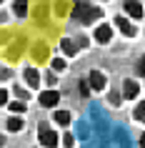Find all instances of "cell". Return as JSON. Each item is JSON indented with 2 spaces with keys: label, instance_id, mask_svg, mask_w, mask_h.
<instances>
[{
  "label": "cell",
  "instance_id": "cell-1",
  "mask_svg": "<svg viewBox=\"0 0 145 148\" xmlns=\"http://www.w3.org/2000/svg\"><path fill=\"white\" fill-rule=\"evenodd\" d=\"M70 15L75 20H80V23H90V20H98L103 13H100V8H93L90 3H75Z\"/></svg>",
  "mask_w": 145,
  "mask_h": 148
},
{
  "label": "cell",
  "instance_id": "cell-2",
  "mask_svg": "<svg viewBox=\"0 0 145 148\" xmlns=\"http://www.w3.org/2000/svg\"><path fill=\"white\" fill-rule=\"evenodd\" d=\"M38 138H40V146L43 148H58V133H55L48 123H40Z\"/></svg>",
  "mask_w": 145,
  "mask_h": 148
},
{
  "label": "cell",
  "instance_id": "cell-3",
  "mask_svg": "<svg viewBox=\"0 0 145 148\" xmlns=\"http://www.w3.org/2000/svg\"><path fill=\"white\" fill-rule=\"evenodd\" d=\"M58 101H60V93H58V90H45V93H40V103H43L45 108H53Z\"/></svg>",
  "mask_w": 145,
  "mask_h": 148
},
{
  "label": "cell",
  "instance_id": "cell-4",
  "mask_svg": "<svg viewBox=\"0 0 145 148\" xmlns=\"http://www.w3.org/2000/svg\"><path fill=\"white\" fill-rule=\"evenodd\" d=\"M110 38H113L110 25H100V28H95V40H98V43H110Z\"/></svg>",
  "mask_w": 145,
  "mask_h": 148
},
{
  "label": "cell",
  "instance_id": "cell-5",
  "mask_svg": "<svg viewBox=\"0 0 145 148\" xmlns=\"http://www.w3.org/2000/svg\"><path fill=\"white\" fill-rule=\"evenodd\" d=\"M88 83H90L95 90H103V88H105V75H103V73H98V70H93L90 78H88Z\"/></svg>",
  "mask_w": 145,
  "mask_h": 148
},
{
  "label": "cell",
  "instance_id": "cell-6",
  "mask_svg": "<svg viewBox=\"0 0 145 148\" xmlns=\"http://www.w3.org/2000/svg\"><path fill=\"white\" fill-rule=\"evenodd\" d=\"M125 13L130 18H143V8H140V3H135V0H128L125 3Z\"/></svg>",
  "mask_w": 145,
  "mask_h": 148
},
{
  "label": "cell",
  "instance_id": "cell-7",
  "mask_svg": "<svg viewBox=\"0 0 145 148\" xmlns=\"http://www.w3.org/2000/svg\"><path fill=\"white\" fill-rule=\"evenodd\" d=\"M138 90H140V86H138L135 80H125V86H123V95L125 98H135Z\"/></svg>",
  "mask_w": 145,
  "mask_h": 148
},
{
  "label": "cell",
  "instance_id": "cell-8",
  "mask_svg": "<svg viewBox=\"0 0 145 148\" xmlns=\"http://www.w3.org/2000/svg\"><path fill=\"white\" fill-rule=\"evenodd\" d=\"M115 23H118V28H120L123 33H125V35H128V38H133V35H135V25H130L128 20H125V18H118V20H115Z\"/></svg>",
  "mask_w": 145,
  "mask_h": 148
},
{
  "label": "cell",
  "instance_id": "cell-9",
  "mask_svg": "<svg viewBox=\"0 0 145 148\" xmlns=\"http://www.w3.org/2000/svg\"><path fill=\"white\" fill-rule=\"evenodd\" d=\"M25 80H28V86H30V88H35V86H38V80H40L38 70H35V68H28V70H25Z\"/></svg>",
  "mask_w": 145,
  "mask_h": 148
},
{
  "label": "cell",
  "instance_id": "cell-10",
  "mask_svg": "<svg viewBox=\"0 0 145 148\" xmlns=\"http://www.w3.org/2000/svg\"><path fill=\"white\" fill-rule=\"evenodd\" d=\"M15 15L18 18L28 15V0H15Z\"/></svg>",
  "mask_w": 145,
  "mask_h": 148
},
{
  "label": "cell",
  "instance_id": "cell-11",
  "mask_svg": "<svg viewBox=\"0 0 145 148\" xmlns=\"http://www.w3.org/2000/svg\"><path fill=\"white\" fill-rule=\"evenodd\" d=\"M55 123L68 125L70 123V110H58V113H55Z\"/></svg>",
  "mask_w": 145,
  "mask_h": 148
},
{
  "label": "cell",
  "instance_id": "cell-12",
  "mask_svg": "<svg viewBox=\"0 0 145 148\" xmlns=\"http://www.w3.org/2000/svg\"><path fill=\"white\" fill-rule=\"evenodd\" d=\"M63 53H65V55H75L78 53V45L73 43V40H63Z\"/></svg>",
  "mask_w": 145,
  "mask_h": 148
},
{
  "label": "cell",
  "instance_id": "cell-13",
  "mask_svg": "<svg viewBox=\"0 0 145 148\" xmlns=\"http://www.w3.org/2000/svg\"><path fill=\"white\" fill-rule=\"evenodd\" d=\"M5 128L8 131H23V121L20 118H10L8 123H5Z\"/></svg>",
  "mask_w": 145,
  "mask_h": 148
},
{
  "label": "cell",
  "instance_id": "cell-14",
  "mask_svg": "<svg viewBox=\"0 0 145 148\" xmlns=\"http://www.w3.org/2000/svg\"><path fill=\"white\" fill-rule=\"evenodd\" d=\"M135 118H138V121H145V103H138V108H135Z\"/></svg>",
  "mask_w": 145,
  "mask_h": 148
},
{
  "label": "cell",
  "instance_id": "cell-15",
  "mask_svg": "<svg viewBox=\"0 0 145 148\" xmlns=\"http://www.w3.org/2000/svg\"><path fill=\"white\" fill-rule=\"evenodd\" d=\"M10 108L15 110V113H23V110H25V108H28V106H25V103H23V101H15V103H10Z\"/></svg>",
  "mask_w": 145,
  "mask_h": 148
},
{
  "label": "cell",
  "instance_id": "cell-16",
  "mask_svg": "<svg viewBox=\"0 0 145 148\" xmlns=\"http://www.w3.org/2000/svg\"><path fill=\"white\" fill-rule=\"evenodd\" d=\"M63 146H65V148H73V146H75V138H73V136L68 133V136L63 138Z\"/></svg>",
  "mask_w": 145,
  "mask_h": 148
},
{
  "label": "cell",
  "instance_id": "cell-17",
  "mask_svg": "<svg viewBox=\"0 0 145 148\" xmlns=\"http://www.w3.org/2000/svg\"><path fill=\"white\" fill-rule=\"evenodd\" d=\"M65 68V60H63V58H55L53 60V70H63Z\"/></svg>",
  "mask_w": 145,
  "mask_h": 148
},
{
  "label": "cell",
  "instance_id": "cell-18",
  "mask_svg": "<svg viewBox=\"0 0 145 148\" xmlns=\"http://www.w3.org/2000/svg\"><path fill=\"white\" fill-rule=\"evenodd\" d=\"M138 73H140V75H145V60H140V65H138Z\"/></svg>",
  "mask_w": 145,
  "mask_h": 148
},
{
  "label": "cell",
  "instance_id": "cell-19",
  "mask_svg": "<svg viewBox=\"0 0 145 148\" xmlns=\"http://www.w3.org/2000/svg\"><path fill=\"white\" fill-rule=\"evenodd\" d=\"M140 148H145V133L140 136Z\"/></svg>",
  "mask_w": 145,
  "mask_h": 148
}]
</instances>
